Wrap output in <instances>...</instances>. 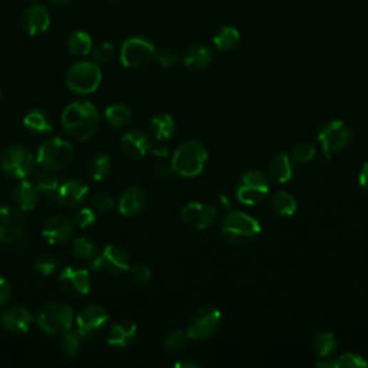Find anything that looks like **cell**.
Returning <instances> with one entry per match:
<instances>
[{
    "label": "cell",
    "mask_w": 368,
    "mask_h": 368,
    "mask_svg": "<svg viewBox=\"0 0 368 368\" xmlns=\"http://www.w3.org/2000/svg\"><path fill=\"white\" fill-rule=\"evenodd\" d=\"M359 186L368 192V163H365L362 165V170L359 173Z\"/></svg>",
    "instance_id": "cell-49"
},
{
    "label": "cell",
    "mask_w": 368,
    "mask_h": 368,
    "mask_svg": "<svg viewBox=\"0 0 368 368\" xmlns=\"http://www.w3.org/2000/svg\"><path fill=\"white\" fill-rule=\"evenodd\" d=\"M128 270L131 275V280L136 284H147L151 280V270L144 263H137L133 267H130Z\"/></svg>",
    "instance_id": "cell-46"
},
{
    "label": "cell",
    "mask_w": 368,
    "mask_h": 368,
    "mask_svg": "<svg viewBox=\"0 0 368 368\" xmlns=\"http://www.w3.org/2000/svg\"><path fill=\"white\" fill-rule=\"evenodd\" d=\"M222 327V312L215 307L199 310L190 320L188 337L192 339H209L215 337Z\"/></svg>",
    "instance_id": "cell-9"
},
{
    "label": "cell",
    "mask_w": 368,
    "mask_h": 368,
    "mask_svg": "<svg viewBox=\"0 0 368 368\" xmlns=\"http://www.w3.org/2000/svg\"><path fill=\"white\" fill-rule=\"evenodd\" d=\"M62 126L72 138L86 141L100 126V113L88 101L72 103L62 113Z\"/></svg>",
    "instance_id": "cell-1"
},
{
    "label": "cell",
    "mask_w": 368,
    "mask_h": 368,
    "mask_svg": "<svg viewBox=\"0 0 368 368\" xmlns=\"http://www.w3.org/2000/svg\"><path fill=\"white\" fill-rule=\"evenodd\" d=\"M72 252L76 257H79L82 260H92L98 255V249H97L96 243L85 236L73 239Z\"/></svg>",
    "instance_id": "cell-36"
},
{
    "label": "cell",
    "mask_w": 368,
    "mask_h": 368,
    "mask_svg": "<svg viewBox=\"0 0 368 368\" xmlns=\"http://www.w3.org/2000/svg\"><path fill=\"white\" fill-rule=\"evenodd\" d=\"M145 205H147V196L137 186H130L126 190H123L117 202L120 213L128 218H134L140 215L145 209Z\"/></svg>",
    "instance_id": "cell-21"
},
{
    "label": "cell",
    "mask_w": 368,
    "mask_h": 368,
    "mask_svg": "<svg viewBox=\"0 0 368 368\" xmlns=\"http://www.w3.org/2000/svg\"><path fill=\"white\" fill-rule=\"evenodd\" d=\"M314 347L320 357H331L337 349V338L332 332L322 331L314 338Z\"/></svg>",
    "instance_id": "cell-37"
},
{
    "label": "cell",
    "mask_w": 368,
    "mask_h": 368,
    "mask_svg": "<svg viewBox=\"0 0 368 368\" xmlns=\"http://www.w3.org/2000/svg\"><path fill=\"white\" fill-rule=\"evenodd\" d=\"M137 337V325L130 321H121L111 327L107 342L114 348H127L130 347Z\"/></svg>",
    "instance_id": "cell-24"
},
{
    "label": "cell",
    "mask_w": 368,
    "mask_h": 368,
    "mask_svg": "<svg viewBox=\"0 0 368 368\" xmlns=\"http://www.w3.org/2000/svg\"><path fill=\"white\" fill-rule=\"evenodd\" d=\"M32 181L36 186V189L39 190V193L46 198L55 196L61 186V178L58 177V174H55L52 170L44 168V167H42V170L35 173Z\"/></svg>",
    "instance_id": "cell-27"
},
{
    "label": "cell",
    "mask_w": 368,
    "mask_h": 368,
    "mask_svg": "<svg viewBox=\"0 0 368 368\" xmlns=\"http://www.w3.org/2000/svg\"><path fill=\"white\" fill-rule=\"evenodd\" d=\"M97 220V216H96V210L92 208H83L81 210L76 212L75 218H73V223L76 228H81V229H86L89 226H92L96 223Z\"/></svg>",
    "instance_id": "cell-43"
},
{
    "label": "cell",
    "mask_w": 368,
    "mask_h": 368,
    "mask_svg": "<svg viewBox=\"0 0 368 368\" xmlns=\"http://www.w3.org/2000/svg\"><path fill=\"white\" fill-rule=\"evenodd\" d=\"M270 192L269 178L260 171L245 173L237 183L236 195L240 203L246 206H255L262 203Z\"/></svg>",
    "instance_id": "cell-7"
},
{
    "label": "cell",
    "mask_w": 368,
    "mask_h": 368,
    "mask_svg": "<svg viewBox=\"0 0 368 368\" xmlns=\"http://www.w3.org/2000/svg\"><path fill=\"white\" fill-rule=\"evenodd\" d=\"M318 140L322 145L325 158H331V155L337 151L344 150L352 141V133L349 127L342 121H331L324 126L318 134Z\"/></svg>",
    "instance_id": "cell-10"
},
{
    "label": "cell",
    "mask_w": 368,
    "mask_h": 368,
    "mask_svg": "<svg viewBox=\"0 0 368 368\" xmlns=\"http://www.w3.org/2000/svg\"><path fill=\"white\" fill-rule=\"evenodd\" d=\"M0 324L12 334H28L34 325V315L26 307L12 305L0 315Z\"/></svg>",
    "instance_id": "cell-17"
},
{
    "label": "cell",
    "mask_w": 368,
    "mask_h": 368,
    "mask_svg": "<svg viewBox=\"0 0 368 368\" xmlns=\"http://www.w3.org/2000/svg\"><path fill=\"white\" fill-rule=\"evenodd\" d=\"M335 364H337V367H347V368L368 367V362L362 357H359L357 354H351V352L342 354L341 357L335 358Z\"/></svg>",
    "instance_id": "cell-45"
},
{
    "label": "cell",
    "mask_w": 368,
    "mask_h": 368,
    "mask_svg": "<svg viewBox=\"0 0 368 368\" xmlns=\"http://www.w3.org/2000/svg\"><path fill=\"white\" fill-rule=\"evenodd\" d=\"M22 25L29 36L42 35L51 26L49 11L42 5L29 6L22 16Z\"/></svg>",
    "instance_id": "cell-20"
},
{
    "label": "cell",
    "mask_w": 368,
    "mask_h": 368,
    "mask_svg": "<svg viewBox=\"0 0 368 368\" xmlns=\"http://www.w3.org/2000/svg\"><path fill=\"white\" fill-rule=\"evenodd\" d=\"M35 167V157L24 145H11L0 155V168L8 177L22 180L31 175Z\"/></svg>",
    "instance_id": "cell-8"
},
{
    "label": "cell",
    "mask_w": 368,
    "mask_h": 368,
    "mask_svg": "<svg viewBox=\"0 0 368 368\" xmlns=\"http://www.w3.org/2000/svg\"><path fill=\"white\" fill-rule=\"evenodd\" d=\"M212 62V51L206 45L196 44L184 53L183 63L190 71H203Z\"/></svg>",
    "instance_id": "cell-25"
},
{
    "label": "cell",
    "mask_w": 368,
    "mask_h": 368,
    "mask_svg": "<svg viewBox=\"0 0 368 368\" xmlns=\"http://www.w3.org/2000/svg\"><path fill=\"white\" fill-rule=\"evenodd\" d=\"M94 42L88 32L83 31H75L69 35L66 41V48L71 55L73 56H86L91 53Z\"/></svg>",
    "instance_id": "cell-29"
},
{
    "label": "cell",
    "mask_w": 368,
    "mask_h": 368,
    "mask_svg": "<svg viewBox=\"0 0 368 368\" xmlns=\"http://www.w3.org/2000/svg\"><path fill=\"white\" fill-rule=\"evenodd\" d=\"M239 41H240V34L233 26H223V28H220L219 32L213 38L215 46L219 51H223V52L232 51L233 48H236Z\"/></svg>",
    "instance_id": "cell-33"
},
{
    "label": "cell",
    "mask_w": 368,
    "mask_h": 368,
    "mask_svg": "<svg viewBox=\"0 0 368 368\" xmlns=\"http://www.w3.org/2000/svg\"><path fill=\"white\" fill-rule=\"evenodd\" d=\"M24 126L34 134H48L53 130V123L48 113L42 110H34L24 118Z\"/></svg>",
    "instance_id": "cell-28"
},
{
    "label": "cell",
    "mask_w": 368,
    "mask_h": 368,
    "mask_svg": "<svg viewBox=\"0 0 368 368\" xmlns=\"http://www.w3.org/2000/svg\"><path fill=\"white\" fill-rule=\"evenodd\" d=\"M208 163L206 147L198 141L190 140L183 143L173 155V170L183 177H196L199 175Z\"/></svg>",
    "instance_id": "cell-2"
},
{
    "label": "cell",
    "mask_w": 368,
    "mask_h": 368,
    "mask_svg": "<svg viewBox=\"0 0 368 368\" xmlns=\"http://www.w3.org/2000/svg\"><path fill=\"white\" fill-rule=\"evenodd\" d=\"M272 208L280 216H292L297 212V200L288 192H280L273 196Z\"/></svg>",
    "instance_id": "cell-35"
},
{
    "label": "cell",
    "mask_w": 368,
    "mask_h": 368,
    "mask_svg": "<svg viewBox=\"0 0 368 368\" xmlns=\"http://www.w3.org/2000/svg\"><path fill=\"white\" fill-rule=\"evenodd\" d=\"M91 206L96 212L106 213V212H110V210L114 209L116 200L108 193H103L101 192V193H97L94 198H92Z\"/></svg>",
    "instance_id": "cell-42"
},
{
    "label": "cell",
    "mask_w": 368,
    "mask_h": 368,
    "mask_svg": "<svg viewBox=\"0 0 368 368\" xmlns=\"http://www.w3.org/2000/svg\"><path fill=\"white\" fill-rule=\"evenodd\" d=\"M103 81V71L97 62L82 61L75 63L66 73V86L73 94H94Z\"/></svg>",
    "instance_id": "cell-3"
},
{
    "label": "cell",
    "mask_w": 368,
    "mask_h": 368,
    "mask_svg": "<svg viewBox=\"0 0 368 368\" xmlns=\"http://www.w3.org/2000/svg\"><path fill=\"white\" fill-rule=\"evenodd\" d=\"M116 55H117V49L110 42L101 44L94 51V59H96L97 63H110V62L114 61Z\"/></svg>",
    "instance_id": "cell-41"
},
{
    "label": "cell",
    "mask_w": 368,
    "mask_h": 368,
    "mask_svg": "<svg viewBox=\"0 0 368 368\" xmlns=\"http://www.w3.org/2000/svg\"><path fill=\"white\" fill-rule=\"evenodd\" d=\"M73 158V147L69 141L52 137L41 144L36 153V161L48 170L58 171L69 165Z\"/></svg>",
    "instance_id": "cell-6"
},
{
    "label": "cell",
    "mask_w": 368,
    "mask_h": 368,
    "mask_svg": "<svg viewBox=\"0 0 368 368\" xmlns=\"http://www.w3.org/2000/svg\"><path fill=\"white\" fill-rule=\"evenodd\" d=\"M269 174L275 181L278 183L290 181L294 177L292 158L285 153L276 154L269 164Z\"/></svg>",
    "instance_id": "cell-26"
},
{
    "label": "cell",
    "mask_w": 368,
    "mask_h": 368,
    "mask_svg": "<svg viewBox=\"0 0 368 368\" xmlns=\"http://www.w3.org/2000/svg\"><path fill=\"white\" fill-rule=\"evenodd\" d=\"M171 173H174L173 170V165L171 164H165V163H160L154 167V174L157 177H161V178H165L168 177Z\"/></svg>",
    "instance_id": "cell-48"
},
{
    "label": "cell",
    "mask_w": 368,
    "mask_h": 368,
    "mask_svg": "<svg viewBox=\"0 0 368 368\" xmlns=\"http://www.w3.org/2000/svg\"><path fill=\"white\" fill-rule=\"evenodd\" d=\"M89 193V186L81 178H69L63 183L56 192V200L62 208L73 209L83 203Z\"/></svg>",
    "instance_id": "cell-16"
},
{
    "label": "cell",
    "mask_w": 368,
    "mask_h": 368,
    "mask_svg": "<svg viewBox=\"0 0 368 368\" xmlns=\"http://www.w3.org/2000/svg\"><path fill=\"white\" fill-rule=\"evenodd\" d=\"M2 97H4V94H2V89H0V103H2Z\"/></svg>",
    "instance_id": "cell-53"
},
{
    "label": "cell",
    "mask_w": 368,
    "mask_h": 368,
    "mask_svg": "<svg viewBox=\"0 0 368 368\" xmlns=\"http://www.w3.org/2000/svg\"><path fill=\"white\" fill-rule=\"evenodd\" d=\"M39 198L41 193L36 189L34 181H29L26 178H22L19 183H16L12 190V199L15 205L24 212L34 210L38 206Z\"/></svg>",
    "instance_id": "cell-22"
},
{
    "label": "cell",
    "mask_w": 368,
    "mask_h": 368,
    "mask_svg": "<svg viewBox=\"0 0 368 368\" xmlns=\"http://www.w3.org/2000/svg\"><path fill=\"white\" fill-rule=\"evenodd\" d=\"M75 232V223L73 220L68 219L66 216H53L51 218L44 229L42 236L53 246L65 245Z\"/></svg>",
    "instance_id": "cell-18"
},
{
    "label": "cell",
    "mask_w": 368,
    "mask_h": 368,
    "mask_svg": "<svg viewBox=\"0 0 368 368\" xmlns=\"http://www.w3.org/2000/svg\"><path fill=\"white\" fill-rule=\"evenodd\" d=\"M260 233V225L243 212H229L222 225V235L230 245H245Z\"/></svg>",
    "instance_id": "cell-5"
},
{
    "label": "cell",
    "mask_w": 368,
    "mask_h": 368,
    "mask_svg": "<svg viewBox=\"0 0 368 368\" xmlns=\"http://www.w3.org/2000/svg\"><path fill=\"white\" fill-rule=\"evenodd\" d=\"M86 341H88V337L83 335L78 328L73 331L69 329L63 332V337L61 339V348L66 357L75 358L82 351Z\"/></svg>",
    "instance_id": "cell-30"
},
{
    "label": "cell",
    "mask_w": 368,
    "mask_h": 368,
    "mask_svg": "<svg viewBox=\"0 0 368 368\" xmlns=\"http://www.w3.org/2000/svg\"><path fill=\"white\" fill-rule=\"evenodd\" d=\"M36 321L44 332L49 335H56L63 334L72 328L75 322V315L68 304L52 301L41 308Z\"/></svg>",
    "instance_id": "cell-4"
},
{
    "label": "cell",
    "mask_w": 368,
    "mask_h": 368,
    "mask_svg": "<svg viewBox=\"0 0 368 368\" xmlns=\"http://www.w3.org/2000/svg\"><path fill=\"white\" fill-rule=\"evenodd\" d=\"M25 229V219L22 213L12 208L0 206V243H12L21 237Z\"/></svg>",
    "instance_id": "cell-15"
},
{
    "label": "cell",
    "mask_w": 368,
    "mask_h": 368,
    "mask_svg": "<svg viewBox=\"0 0 368 368\" xmlns=\"http://www.w3.org/2000/svg\"><path fill=\"white\" fill-rule=\"evenodd\" d=\"M150 151L157 157H165L168 154L167 147H150Z\"/></svg>",
    "instance_id": "cell-50"
},
{
    "label": "cell",
    "mask_w": 368,
    "mask_h": 368,
    "mask_svg": "<svg viewBox=\"0 0 368 368\" xmlns=\"http://www.w3.org/2000/svg\"><path fill=\"white\" fill-rule=\"evenodd\" d=\"M216 216H218V212L213 206L202 205V203H190L181 210L183 222L200 230L209 229L213 225Z\"/></svg>",
    "instance_id": "cell-19"
},
{
    "label": "cell",
    "mask_w": 368,
    "mask_h": 368,
    "mask_svg": "<svg viewBox=\"0 0 368 368\" xmlns=\"http://www.w3.org/2000/svg\"><path fill=\"white\" fill-rule=\"evenodd\" d=\"M315 145L311 143H297L292 148H291V154L290 157L295 161V163H310L314 157H315Z\"/></svg>",
    "instance_id": "cell-38"
},
{
    "label": "cell",
    "mask_w": 368,
    "mask_h": 368,
    "mask_svg": "<svg viewBox=\"0 0 368 368\" xmlns=\"http://www.w3.org/2000/svg\"><path fill=\"white\" fill-rule=\"evenodd\" d=\"M153 58L163 66V68H171L178 62V55L171 48H163L154 52Z\"/></svg>",
    "instance_id": "cell-44"
},
{
    "label": "cell",
    "mask_w": 368,
    "mask_h": 368,
    "mask_svg": "<svg viewBox=\"0 0 368 368\" xmlns=\"http://www.w3.org/2000/svg\"><path fill=\"white\" fill-rule=\"evenodd\" d=\"M26 2H34V0H26Z\"/></svg>",
    "instance_id": "cell-55"
},
{
    "label": "cell",
    "mask_w": 368,
    "mask_h": 368,
    "mask_svg": "<svg viewBox=\"0 0 368 368\" xmlns=\"http://www.w3.org/2000/svg\"><path fill=\"white\" fill-rule=\"evenodd\" d=\"M59 265V260L51 255H44L36 259L35 262V270L41 273L42 276H51L56 272Z\"/></svg>",
    "instance_id": "cell-40"
},
{
    "label": "cell",
    "mask_w": 368,
    "mask_h": 368,
    "mask_svg": "<svg viewBox=\"0 0 368 368\" xmlns=\"http://www.w3.org/2000/svg\"><path fill=\"white\" fill-rule=\"evenodd\" d=\"M12 297V287L5 276L0 275V307H5Z\"/></svg>",
    "instance_id": "cell-47"
},
{
    "label": "cell",
    "mask_w": 368,
    "mask_h": 368,
    "mask_svg": "<svg viewBox=\"0 0 368 368\" xmlns=\"http://www.w3.org/2000/svg\"><path fill=\"white\" fill-rule=\"evenodd\" d=\"M150 140L148 136L143 131H128L121 138V148L124 154H127L131 158H140L144 157L150 151Z\"/></svg>",
    "instance_id": "cell-23"
},
{
    "label": "cell",
    "mask_w": 368,
    "mask_h": 368,
    "mask_svg": "<svg viewBox=\"0 0 368 368\" xmlns=\"http://www.w3.org/2000/svg\"><path fill=\"white\" fill-rule=\"evenodd\" d=\"M91 267L96 270H106L111 275H121L130 269V259L127 253L116 245H107L104 250L91 260Z\"/></svg>",
    "instance_id": "cell-12"
},
{
    "label": "cell",
    "mask_w": 368,
    "mask_h": 368,
    "mask_svg": "<svg viewBox=\"0 0 368 368\" xmlns=\"http://www.w3.org/2000/svg\"><path fill=\"white\" fill-rule=\"evenodd\" d=\"M106 121L113 127H124L131 120V111L127 106L123 104H113L106 108L104 111Z\"/></svg>",
    "instance_id": "cell-34"
},
{
    "label": "cell",
    "mask_w": 368,
    "mask_h": 368,
    "mask_svg": "<svg viewBox=\"0 0 368 368\" xmlns=\"http://www.w3.org/2000/svg\"><path fill=\"white\" fill-rule=\"evenodd\" d=\"M111 170H113V163L110 155L107 154H97L88 163V174L96 181L104 180L111 173Z\"/></svg>",
    "instance_id": "cell-32"
},
{
    "label": "cell",
    "mask_w": 368,
    "mask_h": 368,
    "mask_svg": "<svg viewBox=\"0 0 368 368\" xmlns=\"http://www.w3.org/2000/svg\"><path fill=\"white\" fill-rule=\"evenodd\" d=\"M110 321V315L101 305H86L76 315V328L88 338L106 328Z\"/></svg>",
    "instance_id": "cell-14"
},
{
    "label": "cell",
    "mask_w": 368,
    "mask_h": 368,
    "mask_svg": "<svg viewBox=\"0 0 368 368\" xmlns=\"http://www.w3.org/2000/svg\"><path fill=\"white\" fill-rule=\"evenodd\" d=\"M184 345H186V335L183 331L177 329L168 334L163 341V349L168 354H178L183 351Z\"/></svg>",
    "instance_id": "cell-39"
},
{
    "label": "cell",
    "mask_w": 368,
    "mask_h": 368,
    "mask_svg": "<svg viewBox=\"0 0 368 368\" xmlns=\"http://www.w3.org/2000/svg\"><path fill=\"white\" fill-rule=\"evenodd\" d=\"M155 52L153 42L144 36L127 39L120 49V59L126 68H140L147 63Z\"/></svg>",
    "instance_id": "cell-11"
},
{
    "label": "cell",
    "mask_w": 368,
    "mask_h": 368,
    "mask_svg": "<svg viewBox=\"0 0 368 368\" xmlns=\"http://www.w3.org/2000/svg\"><path fill=\"white\" fill-rule=\"evenodd\" d=\"M111 2H118V0H111Z\"/></svg>",
    "instance_id": "cell-54"
},
{
    "label": "cell",
    "mask_w": 368,
    "mask_h": 368,
    "mask_svg": "<svg viewBox=\"0 0 368 368\" xmlns=\"http://www.w3.org/2000/svg\"><path fill=\"white\" fill-rule=\"evenodd\" d=\"M175 130V123L170 114H158L150 123V131L157 141L168 140Z\"/></svg>",
    "instance_id": "cell-31"
},
{
    "label": "cell",
    "mask_w": 368,
    "mask_h": 368,
    "mask_svg": "<svg viewBox=\"0 0 368 368\" xmlns=\"http://www.w3.org/2000/svg\"><path fill=\"white\" fill-rule=\"evenodd\" d=\"M175 367H178V368H199V364L192 362V361H178V362H175Z\"/></svg>",
    "instance_id": "cell-51"
},
{
    "label": "cell",
    "mask_w": 368,
    "mask_h": 368,
    "mask_svg": "<svg viewBox=\"0 0 368 368\" xmlns=\"http://www.w3.org/2000/svg\"><path fill=\"white\" fill-rule=\"evenodd\" d=\"M62 290L71 297H85L89 294L92 282L89 272L83 267H65L59 275Z\"/></svg>",
    "instance_id": "cell-13"
},
{
    "label": "cell",
    "mask_w": 368,
    "mask_h": 368,
    "mask_svg": "<svg viewBox=\"0 0 368 368\" xmlns=\"http://www.w3.org/2000/svg\"><path fill=\"white\" fill-rule=\"evenodd\" d=\"M69 2H71V0H49V4L53 5V6H56V8H63V6H66Z\"/></svg>",
    "instance_id": "cell-52"
}]
</instances>
